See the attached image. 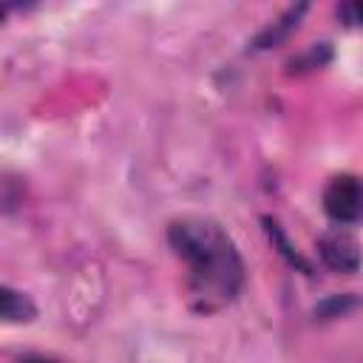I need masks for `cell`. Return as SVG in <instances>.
<instances>
[{"mask_svg":"<svg viewBox=\"0 0 363 363\" xmlns=\"http://www.w3.org/2000/svg\"><path fill=\"white\" fill-rule=\"evenodd\" d=\"M173 252L187 264V286L201 309L233 301L244 284V264L233 238L207 218H179L167 230Z\"/></svg>","mask_w":363,"mask_h":363,"instance_id":"6da1fadb","label":"cell"},{"mask_svg":"<svg viewBox=\"0 0 363 363\" xmlns=\"http://www.w3.org/2000/svg\"><path fill=\"white\" fill-rule=\"evenodd\" d=\"M323 210L337 224L363 221V179L352 173L335 176L323 190Z\"/></svg>","mask_w":363,"mask_h":363,"instance_id":"7a4b0ae2","label":"cell"},{"mask_svg":"<svg viewBox=\"0 0 363 363\" xmlns=\"http://www.w3.org/2000/svg\"><path fill=\"white\" fill-rule=\"evenodd\" d=\"M318 252L323 258V264L335 272H357L360 261H363V252H360V244L357 238L343 230V227H335V230H326L320 238H318Z\"/></svg>","mask_w":363,"mask_h":363,"instance_id":"3957f363","label":"cell"},{"mask_svg":"<svg viewBox=\"0 0 363 363\" xmlns=\"http://www.w3.org/2000/svg\"><path fill=\"white\" fill-rule=\"evenodd\" d=\"M0 301H3L0 309H3L6 323H23V320H31L34 318V303L23 292H17L11 286H3V298Z\"/></svg>","mask_w":363,"mask_h":363,"instance_id":"277c9868","label":"cell"},{"mask_svg":"<svg viewBox=\"0 0 363 363\" xmlns=\"http://www.w3.org/2000/svg\"><path fill=\"white\" fill-rule=\"evenodd\" d=\"M343 17H346L349 23H354V26H363V0L343 6Z\"/></svg>","mask_w":363,"mask_h":363,"instance_id":"5b68a950","label":"cell"},{"mask_svg":"<svg viewBox=\"0 0 363 363\" xmlns=\"http://www.w3.org/2000/svg\"><path fill=\"white\" fill-rule=\"evenodd\" d=\"M20 363H57V360H48V357H40V354H28V357H23Z\"/></svg>","mask_w":363,"mask_h":363,"instance_id":"8992f818","label":"cell"}]
</instances>
